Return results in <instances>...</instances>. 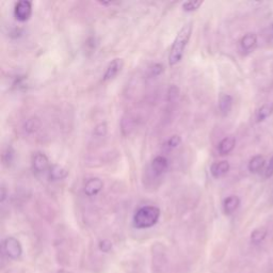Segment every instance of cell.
I'll list each match as a JSON object with an SVG mask.
<instances>
[{
    "instance_id": "cell-1",
    "label": "cell",
    "mask_w": 273,
    "mask_h": 273,
    "mask_svg": "<svg viewBox=\"0 0 273 273\" xmlns=\"http://www.w3.org/2000/svg\"><path fill=\"white\" fill-rule=\"evenodd\" d=\"M192 34V22H188L185 26H183L177 33L175 40L173 42L171 47V51L169 55V63L171 66H175L178 64L181 59L184 57L185 49L187 45L190 41V37Z\"/></svg>"
},
{
    "instance_id": "cell-2",
    "label": "cell",
    "mask_w": 273,
    "mask_h": 273,
    "mask_svg": "<svg viewBox=\"0 0 273 273\" xmlns=\"http://www.w3.org/2000/svg\"><path fill=\"white\" fill-rule=\"evenodd\" d=\"M160 209L157 206H143L135 212L133 224L138 230L150 229L155 226L160 219Z\"/></svg>"
},
{
    "instance_id": "cell-3",
    "label": "cell",
    "mask_w": 273,
    "mask_h": 273,
    "mask_svg": "<svg viewBox=\"0 0 273 273\" xmlns=\"http://www.w3.org/2000/svg\"><path fill=\"white\" fill-rule=\"evenodd\" d=\"M2 251L6 255L7 259L16 261L20 259L22 255V247L18 239L9 236L2 242Z\"/></svg>"
},
{
    "instance_id": "cell-4",
    "label": "cell",
    "mask_w": 273,
    "mask_h": 273,
    "mask_svg": "<svg viewBox=\"0 0 273 273\" xmlns=\"http://www.w3.org/2000/svg\"><path fill=\"white\" fill-rule=\"evenodd\" d=\"M32 15V3L28 0H20L14 7V16L18 21H27Z\"/></svg>"
},
{
    "instance_id": "cell-5",
    "label": "cell",
    "mask_w": 273,
    "mask_h": 273,
    "mask_svg": "<svg viewBox=\"0 0 273 273\" xmlns=\"http://www.w3.org/2000/svg\"><path fill=\"white\" fill-rule=\"evenodd\" d=\"M32 170L36 174H42L45 172H48L50 169V164L48 157L45 155L44 153H41V151H37L33 156H32Z\"/></svg>"
},
{
    "instance_id": "cell-6",
    "label": "cell",
    "mask_w": 273,
    "mask_h": 273,
    "mask_svg": "<svg viewBox=\"0 0 273 273\" xmlns=\"http://www.w3.org/2000/svg\"><path fill=\"white\" fill-rule=\"evenodd\" d=\"M104 188V183L101 178L93 177L86 181L85 186H83V192L89 198H93L100 194Z\"/></svg>"
},
{
    "instance_id": "cell-7",
    "label": "cell",
    "mask_w": 273,
    "mask_h": 273,
    "mask_svg": "<svg viewBox=\"0 0 273 273\" xmlns=\"http://www.w3.org/2000/svg\"><path fill=\"white\" fill-rule=\"evenodd\" d=\"M124 67V61L123 59L117 58L109 63V65L106 68V72L104 74V81H109L115 79L117 76L121 73V71L123 70Z\"/></svg>"
},
{
    "instance_id": "cell-8",
    "label": "cell",
    "mask_w": 273,
    "mask_h": 273,
    "mask_svg": "<svg viewBox=\"0 0 273 273\" xmlns=\"http://www.w3.org/2000/svg\"><path fill=\"white\" fill-rule=\"evenodd\" d=\"M150 169L156 176H161L169 169L168 159L163 156H157L150 163Z\"/></svg>"
},
{
    "instance_id": "cell-9",
    "label": "cell",
    "mask_w": 273,
    "mask_h": 273,
    "mask_svg": "<svg viewBox=\"0 0 273 273\" xmlns=\"http://www.w3.org/2000/svg\"><path fill=\"white\" fill-rule=\"evenodd\" d=\"M162 248L163 246L160 247V250H157V247L153 246V270L162 271L165 267L166 257Z\"/></svg>"
},
{
    "instance_id": "cell-10",
    "label": "cell",
    "mask_w": 273,
    "mask_h": 273,
    "mask_svg": "<svg viewBox=\"0 0 273 273\" xmlns=\"http://www.w3.org/2000/svg\"><path fill=\"white\" fill-rule=\"evenodd\" d=\"M235 146H236V139H235V136H225L218 144V153L222 156L229 155L235 148Z\"/></svg>"
},
{
    "instance_id": "cell-11",
    "label": "cell",
    "mask_w": 273,
    "mask_h": 273,
    "mask_svg": "<svg viewBox=\"0 0 273 273\" xmlns=\"http://www.w3.org/2000/svg\"><path fill=\"white\" fill-rule=\"evenodd\" d=\"M230 168H231V165H230L229 161H226V160L217 161V162L211 164L210 173L215 178H220V177L224 176L225 174L229 173Z\"/></svg>"
},
{
    "instance_id": "cell-12",
    "label": "cell",
    "mask_w": 273,
    "mask_h": 273,
    "mask_svg": "<svg viewBox=\"0 0 273 273\" xmlns=\"http://www.w3.org/2000/svg\"><path fill=\"white\" fill-rule=\"evenodd\" d=\"M68 176V171L64 166L60 164H54L50 166L48 171V177L51 181H60L63 180Z\"/></svg>"
},
{
    "instance_id": "cell-13",
    "label": "cell",
    "mask_w": 273,
    "mask_h": 273,
    "mask_svg": "<svg viewBox=\"0 0 273 273\" xmlns=\"http://www.w3.org/2000/svg\"><path fill=\"white\" fill-rule=\"evenodd\" d=\"M240 205V199L237 195H231L223 202V210L225 215H232L236 211Z\"/></svg>"
},
{
    "instance_id": "cell-14",
    "label": "cell",
    "mask_w": 273,
    "mask_h": 273,
    "mask_svg": "<svg viewBox=\"0 0 273 273\" xmlns=\"http://www.w3.org/2000/svg\"><path fill=\"white\" fill-rule=\"evenodd\" d=\"M233 107V97L229 94H221L219 96V109L223 116H227Z\"/></svg>"
},
{
    "instance_id": "cell-15",
    "label": "cell",
    "mask_w": 273,
    "mask_h": 273,
    "mask_svg": "<svg viewBox=\"0 0 273 273\" xmlns=\"http://www.w3.org/2000/svg\"><path fill=\"white\" fill-rule=\"evenodd\" d=\"M257 43V36L254 33H247L240 41V46L244 51H250L255 47Z\"/></svg>"
},
{
    "instance_id": "cell-16",
    "label": "cell",
    "mask_w": 273,
    "mask_h": 273,
    "mask_svg": "<svg viewBox=\"0 0 273 273\" xmlns=\"http://www.w3.org/2000/svg\"><path fill=\"white\" fill-rule=\"evenodd\" d=\"M265 164H266V160H265L264 156L257 155V156H254L251 160H250L248 168L251 173H260L263 170Z\"/></svg>"
},
{
    "instance_id": "cell-17",
    "label": "cell",
    "mask_w": 273,
    "mask_h": 273,
    "mask_svg": "<svg viewBox=\"0 0 273 273\" xmlns=\"http://www.w3.org/2000/svg\"><path fill=\"white\" fill-rule=\"evenodd\" d=\"M273 113V104L271 103H267L263 105L262 107L257 111L256 115V122L261 123L263 121L266 120L267 118H269Z\"/></svg>"
},
{
    "instance_id": "cell-18",
    "label": "cell",
    "mask_w": 273,
    "mask_h": 273,
    "mask_svg": "<svg viewBox=\"0 0 273 273\" xmlns=\"http://www.w3.org/2000/svg\"><path fill=\"white\" fill-rule=\"evenodd\" d=\"M41 125H42L41 120L36 117H32V118H29L26 121L24 124V128L28 134H34L40 130Z\"/></svg>"
},
{
    "instance_id": "cell-19",
    "label": "cell",
    "mask_w": 273,
    "mask_h": 273,
    "mask_svg": "<svg viewBox=\"0 0 273 273\" xmlns=\"http://www.w3.org/2000/svg\"><path fill=\"white\" fill-rule=\"evenodd\" d=\"M267 236V230L265 227H259L251 234V242L253 245H260Z\"/></svg>"
},
{
    "instance_id": "cell-20",
    "label": "cell",
    "mask_w": 273,
    "mask_h": 273,
    "mask_svg": "<svg viewBox=\"0 0 273 273\" xmlns=\"http://www.w3.org/2000/svg\"><path fill=\"white\" fill-rule=\"evenodd\" d=\"M15 151L11 146H7L2 154V162L3 164L10 166L12 164V162L14 161V157H15Z\"/></svg>"
},
{
    "instance_id": "cell-21",
    "label": "cell",
    "mask_w": 273,
    "mask_h": 273,
    "mask_svg": "<svg viewBox=\"0 0 273 273\" xmlns=\"http://www.w3.org/2000/svg\"><path fill=\"white\" fill-rule=\"evenodd\" d=\"M203 1H186L183 3V9L186 12H193L199 9Z\"/></svg>"
},
{
    "instance_id": "cell-22",
    "label": "cell",
    "mask_w": 273,
    "mask_h": 273,
    "mask_svg": "<svg viewBox=\"0 0 273 273\" xmlns=\"http://www.w3.org/2000/svg\"><path fill=\"white\" fill-rule=\"evenodd\" d=\"M181 143V136L178 135H174L170 136L169 140L166 141V145H168L169 148H176L179 146V144Z\"/></svg>"
},
{
    "instance_id": "cell-23",
    "label": "cell",
    "mask_w": 273,
    "mask_h": 273,
    "mask_svg": "<svg viewBox=\"0 0 273 273\" xmlns=\"http://www.w3.org/2000/svg\"><path fill=\"white\" fill-rule=\"evenodd\" d=\"M98 249L104 253H109L112 249V242L108 239H103L98 244Z\"/></svg>"
},
{
    "instance_id": "cell-24",
    "label": "cell",
    "mask_w": 273,
    "mask_h": 273,
    "mask_svg": "<svg viewBox=\"0 0 273 273\" xmlns=\"http://www.w3.org/2000/svg\"><path fill=\"white\" fill-rule=\"evenodd\" d=\"M107 130H108L107 124L100 123L95 126L93 133H94V136H106V134H107Z\"/></svg>"
},
{
    "instance_id": "cell-25",
    "label": "cell",
    "mask_w": 273,
    "mask_h": 273,
    "mask_svg": "<svg viewBox=\"0 0 273 273\" xmlns=\"http://www.w3.org/2000/svg\"><path fill=\"white\" fill-rule=\"evenodd\" d=\"M163 72V66L159 63L154 64L150 67V76L151 77H156V76H159Z\"/></svg>"
},
{
    "instance_id": "cell-26",
    "label": "cell",
    "mask_w": 273,
    "mask_h": 273,
    "mask_svg": "<svg viewBox=\"0 0 273 273\" xmlns=\"http://www.w3.org/2000/svg\"><path fill=\"white\" fill-rule=\"evenodd\" d=\"M273 175V156L271 157V159L269 160V164L266 168V171H265V177H271Z\"/></svg>"
},
{
    "instance_id": "cell-27",
    "label": "cell",
    "mask_w": 273,
    "mask_h": 273,
    "mask_svg": "<svg viewBox=\"0 0 273 273\" xmlns=\"http://www.w3.org/2000/svg\"><path fill=\"white\" fill-rule=\"evenodd\" d=\"M178 94H179V90L175 87V86H172L169 90V96L171 97V100H175V98L178 97Z\"/></svg>"
},
{
    "instance_id": "cell-28",
    "label": "cell",
    "mask_w": 273,
    "mask_h": 273,
    "mask_svg": "<svg viewBox=\"0 0 273 273\" xmlns=\"http://www.w3.org/2000/svg\"><path fill=\"white\" fill-rule=\"evenodd\" d=\"M5 198H6V192H5V188H4L3 186H2V187H1V193H0V201H1V203H3V202H4Z\"/></svg>"
},
{
    "instance_id": "cell-29",
    "label": "cell",
    "mask_w": 273,
    "mask_h": 273,
    "mask_svg": "<svg viewBox=\"0 0 273 273\" xmlns=\"http://www.w3.org/2000/svg\"><path fill=\"white\" fill-rule=\"evenodd\" d=\"M56 273H70V272L66 271V270H59V271H57Z\"/></svg>"
},
{
    "instance_id": "cell-30",
    "label": "cell",
    "mask_w": 273,
    "mask_h": 273,
    "mask_svg": "<svg viewBox=\"0 0 273 273\" xmlns=\"http://www.w3.org/2000/svg\"><path fill=\"white\" fill-rule=\"evenodd\" d=\"M272 34H273V24H272Z\"/></svg>"
}]
</instances>
